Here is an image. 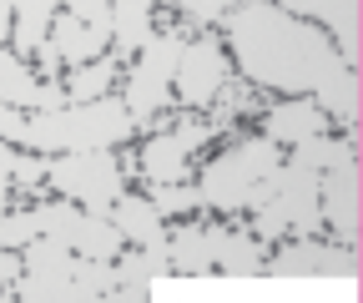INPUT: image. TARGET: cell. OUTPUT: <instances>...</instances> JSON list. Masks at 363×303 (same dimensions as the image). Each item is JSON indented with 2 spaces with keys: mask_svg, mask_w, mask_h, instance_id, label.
Listing matches in <instances>:
<instances>
[{
  "mask_svg": "<svg viewBox=\"0 0 363 303\" xmlns=\"http://www.w3.org/2000/svg\"><path fill=\"white\" fill-rule=\"evenodd\" d=\"M318 228H323V207H318V167L288 152L283 167H278V187H272V197L257 207V238H283V233L313 238Z\"/></svg>",
  "mask_w": 363,
  "mask_h": 303,
  "instance_id": "obj_4",
  "label": "cell"
},
{
  "mask_svg": "<svg viewBox=\"0 0 363 303\" xmlns=\"http://www.w3.org/2000/svg\"><path fill=\"white\" fill-rule=\"evenodd\" d=\"M66 11H71L81 26H91L96 35L111 40V0H66Z\"/></svg>",
  "mask_w": 363,
  "mask_h": 303,
  "instance_id": "obj_23",
  "label": "cell"
},
{
  "mask_svg": "<svg viewBox=\"0 0 363 303\" xmlns=\"http://www.w3.org/2000/svg\"><path fill=\"white\" fill-rule=\"evenodd\" d=\"M222 26H227V51L252 86L313 97L333 121H348V126L363 116L358 71L343 61V51L328 40L323 26L288 16L272 0H238L222 16Z\"/></svg>",
  "mask_w": 363,
  "mask_h": 303,
  "instance_id": "obj_1",
  "label": "cell"
},
{
  "mask_svg": "<svg viewBox=\"0 0 363 303\" xmlns=\"http://www.w3.org/2000/svg\"><path fill=\"white\" fill-rule=\"evenodd\" d=\"M318 207H323V223L333 228V238L358 253V238H363V167H358V152L338 157L333 167L318 172Z\"/></svg>",
  "mask_w": 363,
  "mask_h": 303,
  "instance_id": "obj_7",
  "label": "cell"
},
{
  "mask_svg": "<svg viewBox=\"0 0 363 303\" xmlns=\"http://www.w3.org/2000/svg\"><path fill=\"white\" fill-rule=\"evenodd\" d=\"M21 162H26V152H21V147H11V142H0V207H6V192H11V182H16V172H21Z\"/></svg>",
  "mask_w": 363,
  "mask_h": 303,
  "instance_id": "obj_24",
  "label": "cell"
},
{
  "mask_svg": "<svg viewBox=\"0 0 363 303\" xmlns=\"http://www.w3.org/2000/svg\"><path fill=\"white\" fill-rule=\"evenodd\" d=\"M157 6L162 0H111V40H116L121 56H136L157 35L152 31V11Z\"/></svg>",
  "mask_w": 363,
  "mask_h": 303,
  "instance_id": "obj_17",
  "label": "cell"
},
{
  "mask_svg": "<svg viewBox=\"0 0 363 303\" xmlns=\"http://www.w3.org/2000/svg\"><path fill=\"white\" fill-rule=\"evenodd\" d=\"M61 0H11V46L16 51H35L45 31H51V16H56Z\"/></svg>",
  "mask_w": 363,
  "mask_h": 303,
  "instance_id": "obj_18",
  "label": "cell"
},
{
  "mask_svg": "<svg viewBox=\"0 0 363 303\" xmlns=\"http://www.w3.org/2000/svg\"><path fill=\"white\" fill-rule=\"evenodd\" d=\"M106 218L116 223V233H121L131 248H167V223H162V212L152 207V197L121 192V197L106 207Z\"/></svg>",
  "mask_w": 363,
  "mask_h": 303,
  "instance_id": "obj_13",
  "label": "cell"
},
{
  "mask_svg": "<svg viewBox=\"0 0 363 303\" xmlns=\"http://www.w3.org/2000/svg\"><path fill=\"white\" fill-rule=\"evenodd\" d=\"M182 46H187V40H182L177 31H167V35H152L147 46L136 51V71L126 81V111H131V121H147V116H157L172 101V76H177Z\"/></svg>",
  "mask_w": 363,
  "mask_h": 303,
  "instance_id": "obj_6",
  "label": "cell"
},
{
  "mask_svg": "<svg viewBox=\"0 0 363 303\" xmlns=\"http://www.w3.org/2000/svg\"><path fill=\"white\" fill-rule=\"evenodd\" d=\"M212 137V126H177V132H162L142 147V157H136V167H142L147 182H182L187 177V157Z\"/></svg>",
  "mask_w": 363,
  "mask_h": 303,
  "instance_id": "obj_10",
  "label": "cell"
},
{
  "mask_svg": "<svg viewBox=\"0 0 363 303\" xmlns=\"http://www.w3.org/2000/svg\"><path fill=\"white\" fill-rule=\"evenodd\" d=\"M45 182L61 197L81 202L86 212H106L126 192V177L111 152H56L45 157Z\"/></svg>",
  "mask_w": 363,
  "mask_h": 303,
  "instance_id": "obj_5",
  "label": "cell"
},
{
  "mask_svg": "<svg viewBox=\"0 0 363 303\" xmlns=\"http://www.w3.org/2000/svg\"><path fill=\"white\" fill-rule=\"evenodd\" d=\"M116 258H86L71 253L56 238H30L21 248V278L16 293L30 303H86V298H111L116 288Z\"/></svg>",
  "mask_w": 363,
  "mask_h": 303,
  "instance_id": "obj_2",
  "label": "cell"
},
{
  "mask_svg": "<svg viewBox=\"0 0 363 303\" xmlns=\"http://www.w3.org/2000/svg\"><path fill=\"white\" fill-rule=\"evenodd\" d=\"M152 192V207L162 212V218H172V212H187V207H202V192L197 187H182V182H147Z\"/></svg>",
  "mask_w": 363,
  "mask_h": 303,
  "instance_id": "obj_21",
  "label": "cell"
},
{
  "mask_svg": "<svg viewBox=\"0 0 363 303\" xmlns=\"http://www.w3.org/2000/svg\"><path fill=\"white\" fill-rule=\"evenodd\" d=\"M167 258H172V273H212V233L207 228L167 233Z\"/></svg>",
  "mask_w": 363,
  "mask_h": 303,
  "instance_id": "obj_19",
  "label": "cell"
},
{
  "mask_svg": "<svg viewBox=\"0 0 363 303\" xmlns=\"http://www.w3.org/2000/svg\"><path fill=\"white\" fill-rule=\"evenodd\" d=\"M212 233V268H222L227 278H257L262 273V243L247 233H227V228H207Z\"/></svg>",
  "mask_w": 363,
  "mask_h": 303,
  "instance_id": "obj_15",
  "label": "cell"
},
{
  "mask_svg": "<svg viewBox=\"0 0 363 303\" xmlns=\"http://www.w3.org/2000/svg\"><path fill=\"white\" fill-rule=\"evenodd\" d=\"M262 273L272 278H303V273H333V278H358V253L343 248V243H313V238H298L288 243L272 263H262Z\"/></svg>",
  "mask_w": 363,
  "mask_h": 303,
  "instance_id": "obj_9",
  "label": "cell"
},
{
  "mask_svg": "<svg viewBox=\"0 0 363 303\" xmlns=\"http://www.w3.org/2000/svg\"><path fill=\"white\" fill-rule=\"evenodd\" d=\"M283 167V147L272 142V137H242L233 142L227 152H217L202 172V207H222V212H233V207H247L252 192L272 177V172Z\"/></svg>",
  "mask_w": 363,
  "mask_h": 303,
  "instance_id": "obj_3",
  "label": "cell"
},
{
  "mask_svg": "<svg viewBox=\"0 0 363 303\" xmlns=\"http://www.w3.org/2000/svg\"><path fill=\"white\" fill-rule=\"evenodd\" d=\"M182 6H187V16H192V21H222L227 11L238 6V0H182Z\"/></svg>",
  "mask_w": 363,
  "mask_h": 303,
  "instance_id": "obj_25",
  "label": "cell"
},
{
  "mask_svg": "<svg viewBox=\"0 0 363 303\" xmlns=\"http://www.w3.org/2000/svg\"><path fill=\"white\" fill-rule=\"evenodd\" d=\"M293 157H303V162H313L318 172H323V167H333L338 157H353V147H348V142H328L323 132H318V137L293 142Z\"/></svg>",
  "mask_w": 363,
  "mask_h": 303,
  "instance_id": "obj_22",
  "label": "cell"
},
{
  "mask_svg": "<svg viewBox=\"0 0 363 303\" xmlns=\"http://www.w3.org/2000/svg\"><path fill=\"white\" fill-rule=\"evenodd\" d=\"M222 81H227V56H222V46H217V40H187L182 56H177L172 97H177L182 106L202 111V106H212V101L222 97Z\"/></svg>",
  "mask_w": 363,
  "mask_h": 303,
  "instance_id": "obj_8",
  "label": "cell"
},
{
  "mask_svg": "<svg viewBox=\"0 0 363 303\" xmlns=\"http://www.w3.org/2000/svg\"><path fill=\"white\" fill-rule=\"evenodd\" d=\"M21 278V248H0V283Z\"/></svg>",
  "mask_w": 363,
  "mask_h": 303,
  "instance_id": "obj_26",
  "label": "cell"
},
{
  "mask_svg": "<svg viewBox=\"0 0 363 303\" xmlns=\"http://www.w3.org/2000/svg\"><path fill=\"white\" fill-rule=\"evenodd\" d=\"M45 35L56 40L51 56L66 61V66H86V61H96V56L106 51V35H96L91 26H81L71 11H66V16H51V31H45Z\"/></svg>",
  "mask_w": 363,
  "mask_h": 303,
  "instance_id": "obj_16",
  "label": "cell"
},
{
  "mask_svg": "<svg viewBox=\"0 0 363 303\" xmlns=\"http://www.w3.org/2000/svg\"><path fill=\"white\" fill-rule=\"evenodd\" d=\"M111 268H116L111 298H147L152 283H157L162 273H172V258H167V248H136V253L116 258Z\"/></svg>",
  "mask_w": 363,
  "mask_h": 303,
  "instance_id": "obj_14",
  "label": "cell"
},
{
  "mask_svg": "<svg viewBox=\"0 0 363 303\" xmlns=\"http://www.w3.org/2000/svg\"><path fill=\"white\" fill-rule=\"evenodd\" d=\"M318 132H328V111L318 106L313 97H293L283 106H272L262 116V137H272L278 147H293L303 137H318Z\"/></svg>",
  "mask_w": 363,
  "mask_h": 303,
  "instance_id": "obj_12",
  "label": "cell"
},
{
  "mask_svg": "<svg viewBox=\"0 0 363 303\" xmlns=\"http://www.w3.org/2000/svg\"><path fill=\"white\" fill-rule=\"evenodd\" d=\"M0 101L21 106V111H45V106H61L66 92H61V86H45L40 76H30L16 51L0 46Z\"/></svg>",
  "mask_w": 363,
  "mask_h": 303,
  "instance_id": "obj_11",
  "label": "cell"
},
{
  "mask_svg": "<svg viewBox=\"0 0 363 303\" xmlns=\"http://www.w3.org/2000/svg\"><path fill=\"white\" fill-rule=\"evenodd\" d=\"M11 40V0H0V46Z\"/></svg>",
  "mask_w": 363,
  "mask_h": 303,
  "instance_id": "obj_27",
  "label": "cell"
},
{
  "mask_svg": "<svg viewBox=\"0 0 363 303\" xmlns=\"http://www.w3.org/2000/svg\"><path fill=\"white\" fill-rule=\"evenodd\" d=\"M111 76H116L111 56H96V61H86V66H71V81H66V101H96V97H106Z\"/></svg>",
  "mask_w": 363,
  "mask_h": 303,
  "instance_id": "obj_20",
  "label": "cell"
}]
</instances>
